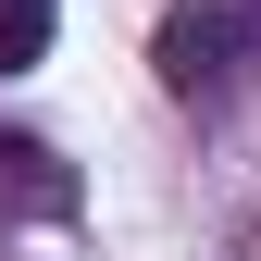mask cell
<instances>
[{
  "instance_id": "obj_1",
  "label": "cell",
  "mask_w": 261,
  "mask_h": 261,
  "mask_svg": "<svg viewBox=\"0 0 261 261\" xmlns=\"http://www.w3.org/2000/svg\"><path fill=\"white\" fill-rule=\"evenodd\" d=\"M149 62H162V87H174V100H212L224 62H237V13H224V0H174V13H162V38H149Z\"/></svg>"
},
{
  "instance_id": "obj_3",
  "label": "cell",
  "mask_w": 261,
  "mask_h": 261,
  "mask_svg": "<svg viewBox=\"0 0 261 261\" xmlns=\"http://www.w3.org/2000/svg\"><path fill=\"white\" fill-rule=\"evenodd\" d=\"M38 50H50V0H0V75H25Z\"/></svg>"
},
{
  "instance_id": "obj_2",
  "label": "cell",
  "mask_w": 261,
  "mask_h": 261,
  "mask_svg": "<svg viewBox=\"0 0 261 261\" xmlns=\"http://www.w3.org/2000/svg\"><path fill=\"white\" fill-rule=\"evenodd\" d=\"M0 212L13 224H62L75 212V162L50 137H25V124H0Z\"/></svg>"
}]
</instances>
